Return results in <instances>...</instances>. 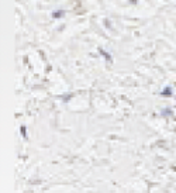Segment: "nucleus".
<instances>
[{"label": "nucleus", "instance_id": "nucleus-1", "mask_svg": "<svg viewBox=\"0 0 176 193\" xmlns=\"http://www.w3.org/2000/svg\"><path fill=\"white\" fill-rule=\"evenodd\" d=\"M162 96H165V97H170L172 96V88L170 86H166V88L162 90V93H161Z\"/></svg>", "mask_w": 176, "mask_h": 193}, {"label": "nucleus", "instance_id": "nucleus-2", "mask_svg": "<svg viewBox=\"0 0 176 193\" xmlns=\"http://www.w3.org/2000/svg\"><path fill=\"white\" fill-rule=\"evenodd\" d=\"M99 52H100V54H102V55H103L104 58H106V59H107V61H109V62H111V61H113L111 55H110V54H109V52H106V51H104L103 48H99Z\"/></svg>", "mask_w": 176, "mask_h": 193}, {"label": "nucleus", "instance_id": "nucleus-3", "mask_svg": "<svg viewBox=\"0 0 176 193\" xmlns=\"http://www.w3.org/2000/svg\"><path fill=\"white\" fill-rule=\"evenodd\" d=\"M65 16V11L64 10H55V11H52V17L54 18H61V17Z\"/></svg>", "mask_w": 176, "mask_h": 193}, {"label": "nucleus", "instance_id": "nucleus-4", "mask_svg": "<svg viewBox=\"0 0 176 193\" xmlns=\"http://www.w3.org/2000/svg\"><path fill=\"white\" fill-rule=\"evenodd\" d=\"M20 133H21L23 138L27 137V128H25V126H21V127H20Z\"/></svg>", "mask_w": 176, "mask_h": 193}, {"label": "nucleus", "instance_id": "nucleus-5", "mask_svg": "<svg viewBox=\"0 0 176 193\" xmlns=\"http://www.w3.org/2000/svg\"><path fill=\"white\" fill-rule=\"evenodd\" d=\"M128 1H130L131 4H137V3H138V0H128Z\"/></svg>", "mask_w": 176, "mask_h": 193}]
</instances>
